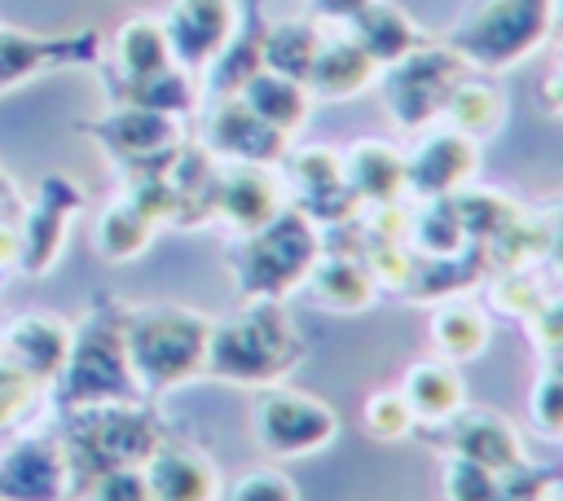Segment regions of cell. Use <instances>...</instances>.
<instances>
[{
  "instance_id": "1",
  "label": "cell",
  "mask_w": 563,
  "mask_h": 501,
  "mask_svg": "<svg viewBox=\"0 0 563 501\" xmlns=\"http://www.w3.org/2000/svg\"><path fill=\"white\" fill-rule=\"evenodd\" d=\"M303 360V334L282 299H246V308L229 321H211L207 343V378L233 387H273Z\"/></svg>"
},
{
  "instance_id": "2",
  "label": "cell",
  "mask_w": 563,
  "mask_h": 501,
  "mask_svg": "<svg viewBox=\"0 0 563 501\" xmlns=\"http://www.w3.org/2000/svg\"><path fill=\"white\" fill-rule=\"evenodd\" d=\"M211 321L194 308H141L123 321L128 374L141 391H167L202 378Z\"/></svg>"
},
{
  "instance_id": "3",
  "label": "cell",
  "mask_w": 563,
  "mask_h": 501,
  "mask_svg": "<svg viewBox=\"0 0 563 501\" xmlns=\"http://www.w3.org/2000/svg\"><path fill=\"white\" fill-rule=\"evenodd\" d=\"M321 250V224H312L299 207H282L268 224L242 233L229 268L242 299H286L308 281Z\"/></svg>"
},
{
  "instance_id": "4",
  "label": "cell",
  "mask_w": 563,
  "mask_h": 501,
  "mask_svg": "<svg viewBox=\"0 0 563 501\" xmlns=\"http://www.w3.org/2000/svg\"><path fill=\"white\" fill-rule=\"evenodd\" d=\"M554 9L559 0H488L453 26L449 48L471 70H510L545 44Z\"/></svg>"
},
{
  "instance_id": "5",
  "label": "cell",
  "mask_w": 563,
  "mask_h": 501,
  "mask_svg": "<svg viewBox=\"0 0 563 501\" xmlns=\"http://www.w3.org/2000/svg\"><path fill=\"white\" fill-rule=\"evenodd\" d=\"M251 435H255V444H260L264 457L295 461V457L325 453L339 439V413L325 400L308 396V391H295L286 382H273V387H260L255 391Z\"/></svg>"
},
{
  "instance_id": "6",
  "label": "cell",
  "mask_w": 563,
  "mask_h": 501,
  "mask_svg": "<svg viewBox=\"0 0 563 501\" xmlns=\"http://www.w3.org/2000/svg\"><path fill=\"white\" fill-rule=\"evenodd\" d=\"M383 70H387L383 75V110L405 132H422V127L440 123L449 92L471 75V66L449 44H431V48L418 44L409 57H400Z\"/></svg>"
},
{
  "instance_id": "7",
  "label": "cell",
  "mask_w": 563,
  "mask_h": 501,
  "mask_svg": "<svg viewBox=\"0 0 563 501\" xmlns=\"http://www.w3.org/2000/svg\"><path fill=\"white\" fill-rule=\"evenodd\" d=\"M475 171H479V141L449 123L422 127L418 145L405 154V185L422 202L462 193L475 180Z\"/></svg>"
},
{
  "instance_id": "8",
  "label": "cell",
  "mask_w": 563,
  "mask_h": 501,
  "mask_svg": "<svg viewBox=\"0 0 563 501\" xmlns=\"http://www.w3.org/2000/svg\"><path fill=\"white\" fill-rule=\"evenodd\" d=\"M286 180L295 189V207L312 220V224H343L361 202L347 189L343 176V154L330 145H303L295 154H286Z\"/></svg>"
},
{
  "instance_id": "9",
  "label": "cell",
  "mask_w": 563,
  "mask_h": 501,
  "mask_svg": "<svg viewBox=\"0 0 563 501\" xmlns=\"http://www.w3.org/2000/svg\"><path fill=\"white\" fill-rule=\"evenodd\" d=\"M286 207V185L268 163H229L216 171L211 211L242 237L268 224Z\"/></svg>"
},
{
  "instance_id": "10",
  "label": "cell",
  "mask_w": 563,
  "mask_h": 501,
  "mask_svg": "<svg viewBox=\"0 0 563 501\" xmlns=\"http://www.w3.org/2000/svg\"><path fill=\"white\" fill-rule=\"evenodd\" d=\"M163 31L172 44V62L202 70V66H216L220 53L233 44L238 9H233V0H176Z\"/></svg>"
},
{
  "instance_id": "11",
  "label": "cell",
  "mask_w": 563,
  "mask_h": 501,
  "mask_svg": "<svg viewBox=\"0 0 563 501\" xmlns=\"http://www.w3.org/2000/svg\"><path fill=\"white\" fill-rule=\"evenodd\" d=\"M286 141L290 136H282L264 119H255L233 92L207 119V149L229 158V163H268L273 167L286 158Z\"/></svg>"
},
{
  "instance_id": "12",
  "label": "cell",
  "mask_w": 563,
  "mask_h": 501,
  "mask_svg": "<svg viewBox=\"0 0 563 501\" xmlns=\"http://www.w3.org/2000/svg\"><path fill=\"white\" fill-rule=\"evenodd\" d=\"M70 391L79 400H114L132 374L123 356V321L119 325H92L88 343H70Z\"/></svg>"
},
{
  "instance_id": "13",
  "label": "cell",
  "mask_w": 563,
  "mask_h": 501,
  "mask_svg": "<svg viewBox=\"0 0 563 501\" xmlns=\"http://www.w3.org/2000/svg\"><path fill=\"white\" fill-rule=\"evenodd\" d=\"M449 453L466 457L493 475H510L523 466V435L501 413H457L449 422Z\"/></svg>"
},
{
  "instance_id": "14",
  "label": "cell",
  "mask_w": 563,
  "mask_h": 501,
  "mask_svg": "<svg viewBox=\"0 0 563 501\" xmlns=\"http://www.w3.org/2000/svg\"><path fill=\"white\" fill-rule=\"evenodd\" d=\"M378 79V62L356 44V35H325L317 48L312 70L303 75V88L312 92V101H343L365 92Z\"/></svg>"
},
{
  "instance_id": "15",
  "label": "cell",
  "mask_w": 563,
  "mask_h": 501,
  "mask_svg": "<svg viewBox=\"0 0 563 501\" xmlns=\"http://www.w3.org/2000/svg\"><path fill=\"white\" fill-rule=\"evenodd\" d=\"M343 176L361 207H391L409 193L405 185V154L391 141H356L343 149Z\"/></svg>"
},
{
  "instance_id": "16",
  "label": "cell",
  "mask_w": 563,
  "mask_h": 501,
  "mask_svg": "<svg viewBox=\"0 0 563 501\" xmlns=\"http://www.w3.org/2000/svg\"><path fill=\"white\" fill-rule=\"evenodd\" d=\"M303 290L312 294L317 308L334 312V316H352V312H365L374 299H378V281L365 264V255H334V250H321Z\"/></svg>"
},
{
  "instance_id": "17",
  "label": "cell",
  "mask_w": 563,
  "mask_h": 501,
  "mask_svg": "<svg viewBox=\"0 0 563 501\" xmlns=\"http://www.w3.org/2000/svg\"><path fill=\"white\" fill-rule=\"evenodd\" d=\"M145 483L154 501H220V470L198 448H154L145 461Z\"/></svg>"
},
{
  "instance_id": "18",
  "label": "cell",
  "mask_w": 563,
  "mask_h": 501,
  "mask_svg": "<svg viewBox=\"0 0 563 501\" xmlns=\"http://www.w3.org/2000/svg\"><path fill=\"white\" fill-rule=\"evenodd\" d=\"M400 396L418 426H449L466 409V387L453 360H413L400 378Z\"/></svg>"
},
{
  "instance_id": "19",
  "label": "cell",
  "mask_w": 563,
  "mask_h": 501,
  "mask_svg": "<svg viewBox=\"0 0 563 501\" xmlns=\"http://www.w3.org/2000/svg\"><path fill=\"white\" fill-rule=\"evenodd\" d=\"M233 97L282 136H295L312 114V92L303 88V79H290V75L268 70V66H260Z\"/></svg>"
},
{
  "instance_id": "20",
  "label": "cell",
  "mask_w": 563,
  "mask_h": 501,
  "mask_svg": "<svg viewBox=\"0 0 563 501\" xmlns=\"http://www.w3.org/2000/svg\"><path fill=\"white\" fill-rule=\"evenodd\" d=\"M70 330L57 316H22L9 330V369L26 382H44L70 360Z\"/></svg>"
},
{
  "instance_id": "21",
  "label": "cell",
  "mask_w": 563,
  "mask_h": 501,
  "mask_svg": "<svg viewBox=\"0 0 563 501\" xmlns=\"http://www.w3.org/2000/svg\"><path fill=\"white\" fill-rule=\"evenodd\" d=\"M488 334H493V321L471 299H444L431 312V321H427V338H431L435 356L440 360H453V365H466V360L484 356Z\"/></svg>"
},
{
  "instance_id": "22",
  "label": "cell",
  "mask_w": 563,
  "mask_h": 501,
  "mask_svg": "<svg viewBox=\"0 0 563 501\" xmlns=\"http://www.w3.org/2000/svg\"><path fill=\"white\" fill-rule=\"evenodd\" d=\"M352 35H356V44L378 62V70L391 66V62H400V57H409V53L422 44L413 18H409L405 9H396V4H387V0H369V4L352 18Z\"/></svg>"
},
{
  "instance_id": "23",
  "label": "cell",
  "mask_w": 563,
  "mask_h": 501,
  "mask_svg": "<svg viewBox=\"0 0 563 501\" xmlns=\"http://www.w3.org/2000/svg\"><path fill=\"white\" fill-rule=\"evenodd\" d=\"M106 141L128 154V158H154V154H172L176 141H180V127L167 110H154V105H132V110H119L110 123H101Z\"/></svg>"
},
{
  "instance_id": "24",
  "label": "cell",
  "mask_w": 563,
  "mask_h": 501,
  "mask_svg": "<svg viewBox=\"0 0 563 501\" xmlns=\"http://www.w3.org/2000/svg\"><path fill=\"white\" fill-rule=\"evenodd\" d=\"M70 479L66 457H57V448H18L4 466H0V492L18 497V501H57L62 483Z\"/></svg>"
},
{
  "instance_id": "25",
  "label": "cell",
  "mask_w": 563,
  "mask_h": 501,
  "mask_svg": "<svg viewBox=\"0 0 563 501\" xmlns=\"http://www.w3.org/2000/svg\"><path fill=\"white\" fill-rule=\"evenodd\" d=\"M440 123H449V127H457V132L479 141V136H488V132H497L506 123V92L497 84H488V79H471L466 75L449 92Z\"/></svg>"
},
{
  "instance_id": "26",
  "label": "cell",
  "mask_w": 563,
  "mask_h": 501,
  "mask_svg": "<svg viewBox=\"0 0 563 501\" xmlns=\"http://www.w3.org/2000/svg\"><path fill=\"white\" fill-rule=\"evenodd\" d=\"M321 26L308 22V18H295V22H277L264 40H260V57L268 70H282L290 79H303L317 62V48H321Z\"/></svg>"
},
{
  "instance_id": "27",
  "label": "cell",
  "mask_w": 563,
  "mask_h": 501,
  "mask_svg": "<svg viewBox=\"0 0 563 501\" xmlns=\"http://www.w3.org/2000/svg\"><path fill=\"white\" fill-rule=\"evenodd\" d=\"M154 224H158V220L145 215L132 198L110 202V207L101 211V220H97V250H101L106 259H132V255H141V250L150 246Z\"/></svg>"
},
{
  "instance_id": "28",
  "label": "cell",
  "mask_w": 563,
  "mask_h": 501,
  "mask_svg": "<svg viewBox=\"0 0 563 501\" xmlns=\"http://www.w3.org/2000/svg\"><path fill=\"white\" fill-rule=\"evenodd\" d=\"M119 66L128 70V79H154L163 70H172V44H167V31L163 22H150V18H136L119 31Z\"/></svg>"
},
{
  "instance_id": "29",
  "label": "cell",
  "mask_w": 563,
  "mask_h": 501,
  "mask_svg": "<svg viewBox=\"0 0 563 501\" xmlns=\"http://www.w3.org/2000/svg\"><path fill=\"white\" fill-rule=\"evenodd\" d=\"M405 229L413 233V246L427 250V255H435V259L462 255V246H466V237H471L466 224H462V215H457V207H453V198L422 202V215H409Z\"/></svg>"
},
{
  "instance_id": "30",
  "label": "cell",
  "mask_w": 563,
  "mask_h": 501,
  "mask_svg": "<svg viewBox=\"0 0 563 501\" xmlns=\"http://www.w3.org/2000/svg\"><path fill=\"white\" fill-rule=\"evenodd\" d=\"M528 426L550 439L563 444V369H541L532 391H528Z\"/></svg>"
},
{
  "instance_id": "31",
  "label": "cell",
  "mask_w": 563,
  "mask_h": 501,
  "mask_svg": "<svg viewBox=\"0 0 563 501\" xmlns=\"http://www.w3.org/2000/svg\"><path fill=\"white\" fill-rule=\"evenodd\" d=\"M361 422H365V431L374 435V439H383V444H396V439H405V435H413V413H409V404H405V396H400V387L396 391H374L369 400H365V409H361Z\"/></svg>"
},
{
  "instance_id": "32",
  "label": "cell",
  "mask_w": 563,
  "mask_h": 501,
  "mask_svg": "<svg viewBox=\"0 0 563 501\" xmlns=\"http://www.w3.org/2000/svg\"><path fill=\"white\" fill-rule=\"evenodd\" d=\"M444 501H501V475H493L466 457H449L444 461Z\"/></svg>"
},
{
  "instance_id": "33",
  "label": "cell",
  "mask_w": 563,
  "mask_h": 501,
  "mask_svg": "<svg viewBox=\"0 0 563 501\" xmlns=\"http://www.w3.org/2000/svg\"><path fill=\"white\" fill-rule=\"evenodd\" d=\"M220 501H299V488L286 470H273V466H260V470H246L238 475Z\"/></svg>"
},
{
  "instance_id": "34",
  "label": "cell",
  "mask_w": 563,
  "mask_h": 501,
  "mask_svg": "<svg viewBox=\"0 0 563 501\" xmlns=\"http://www.w3.org/2000/svg\"><path fill=\"white\" fill-rule=\"evenodd\" d=\"M84 501H154V492H150L141 466H110V470L92 475Z\"/></svg>"
},
{
  "instance_id": "35",
  "label": "cell",
  "mask_w": 563,
  "mask_h": 501,
  "mask_svg": "<svg viewBox=\"0 0 563 501\" xmlns=\"http://www.w3.org/2000/svg\"><path fill=\"white\" fill-rule=\"evenodd\" d=\"M493 308L506 312V316H532L541 308V290L537 281H528V272H506L497 286H493Z\"/></svg>"
},
{
  "instance_id": "36",
  "label": "cell",
  "mask_w": 563,
  "mask_h": 501,
  "mask_svg": "<svg viewBox=\"0 0 563 501\" xmlns=\"http://www.w3.org/2000/svg\"><path fill=\"white\" fill-rule=\"evenodd\" d=\"M528 330L541 343V352L563 356V299H541V308L528 316Z\"/></svg>"
},
{
  "instance_id": "37",
  "label": "cell",
  "mask_w": 563,
  "mask_h": 501,
  "mask_svg": "<svg viewBox=\"0 0 563 501\" xmlns=\"http://www.w3.org/2000/svg\"><path fill=\"white\" fill-rule=\"evenodd\" d=\"M365 4H369V0H317V13H321V18H330V22L352 26V18H356Z\"/></svg>"
},
{
  "instance_id": "38",
  "label": "cell",
  "mask_w": 563,
  "mask_h": 501,
  "mask_svg": "<svg viewBox=\"0 0 563 501\" xmlns=\"http://www.w3.org/2000/svg\"><path fill=\"white\" fill-rule=\"evenodd\" d=\"M18 255V233H9V229H0V264H9Z\"/></svg>"
},
{
  "instance_id": "39",
  "label": "cell",
  "mask_w": 563,
  "mask_h": 501,
  "mask_svg": "<svg viewBox=\"0 0 563 501\" xmlns=\"http://www.w3.org/2000/svg\"><path fill=\"white\" fill-rule=\"evenodd\" d=\"M550 97H554V105L563 110V70H559V75L550 79Z\"/></svg>"
},
{
  "instance_id": "40",
  "label": "cell",
  "mask_w": 563,
  "mask_h": 501,
  "mask_svg": "<svg viewBox=\"0 0 563 501\" xmlns=\"http://www.w3.org/2000/svg\"><path fill=\"white\" fill-rule=\"evenodd\" d=\"M537 501H554V497H550V492H545V497H537Z\"/></svg>"
}]
</instances>
